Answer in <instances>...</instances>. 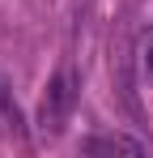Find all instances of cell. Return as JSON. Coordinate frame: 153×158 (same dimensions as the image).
Instances as JSON below:
<instances>
[{
    "mask_svg": "<svg viewBox=\"0 0 153 158\" xmlns=\"http://www.w3.org/2000/svg\"><path fill=\"white\" fill-rule=\"evenodd\" d=\"M68 107H73V77L68 73H60L55 85L47 90V103H43V128H60V120L68 115Z\"/></svg>",
    "mask_w": 153,
    "mask_h": 158,
    "instance_id": "cell-1",
    "label": "cell"
},
{
    "mask_svg": "<svg viewBox=\"0 0 153 158\" xmlns=\"http://www.w3.org/2000/svg\"><path fill=\"white\" fill-rule=\"evenodd\" d=\"M85 150H89V154H132V158L145 154V145H140V141L119 137V132H115V137H89V141H85Z\"/></svg>",
    "mask_w": 153,
    "mask_h": 158,
    "instance_id": "cell-2",
    "label": "cell"
},
{
    "mask_svg": "<svg viewBox=\"0 0 153 158\" xmlns=\"http://www.w3.org/2000/svg\"><path fill=\"white\" fill-rule=\"evenodd\" d=\"M145 60H149V73H153V43H149V56H145Z\"/></svg>",
    "mask_w": 153,
    "mask_h": 158,
    "instance_id": "cell-3",
    "label": "cell"
}]
</instances>
